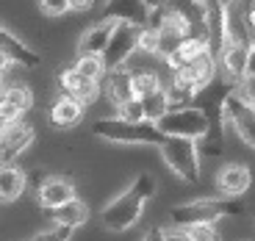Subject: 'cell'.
<instances>
[{
    "instance_id": "obj_32",
    "label": "cell",
    "mask_w": 255,
    "mask_h": 241,
    "mask_svg": "<svg viewBox=\"0 0 255 241\" xmlns=\"http://www.w3.org/2000/svg\"><path fill=\"white\" fill-rule=\"evenodd\" d=\"M67 3H70V11H86L95 0H67Z\"/></svg>"
},
{
    "instance_id": "obj_29",
    "label": "cell",
    "mask_w": 255,
    "mask_h": 241,
    "mask_svg": "<svg viewBox=\"0 0 255 241\" xmlns=\"http://www.w3.org/2000/svg\"><path fill=\"white\" fill-rule=\"evenodd\" d=\"M39 8L47 17H64V14L70 11V3L67 0H39Z\"/></svg>"
},
{
    "instance_id": "obj_14",
    "label": "cell",
    "mask_w": 255,
    "mask_h": 241,
    "mask_svg": "<svg viewBox=\"0 0 255 241\" xmlns=\"http://www.w3.org/2000/svg\"><path fill=\"white\" fill-rule=\"evenodd\" d=\"M106 95L111 97L114 106H122L125 100H130L133 95V72L128 67H114L106 70Z\"/></svg>"
},
{
    "instance_id": "obj_1",
    "label": "cell",
    "mask_w": 255,
    "mask_h": 241,
    "mask_svg": "<svg viewBox=\"0 0 255 241\" xmlns=\"http://www.w3.org/2000/svg\"><path fill=\"white\" fill-rule=\"evenodd\" d=\"M239 214H244V205L239 203V197H208V200L175 205L169 211V219H172L175 228H186V225L217 222L222 216H239Z\"/></svg>"
},
{
    "instance_id": "obj_36",
    "label": "cell",
    "mask_w": 255,
    "mask_h": 241,
    "mask_svg": "<svg viewBox=\"0 0 255 241\" xmlns=\"http://www.w3.org/2000/svg\"><path fill=\"white\" fill-rule=\"evenodd\" d=\"M0 78H3V72H0Z\"/></svg>"
},
{
    "instance_id": "obj_13",
    "label": "cell",
    "mask_w": 255,
    "mask_h": 241,
    "mask_svg": "<svg viewBox=\"0 0 255 241\" xmlns=\"http://www.w3.org/2000/svg\"><path fill=\"white\" fill-rule=\"evenodd\" d=\"M58 83H61L64 95L75 97L81 106H89L92 100L97 97V81H92V78L81 75V72L75 70V67H70V70H64L61 75H58Z\"/></svg>"
},
{
    "instance_id": "obj_28",
    "label": "cell",
    "mask_w": 255,
    "mask_h": 241,
    "mask_svg": "<svg viewBox=\"0 0 255 241\" xmlns=\"http://www.w3.org/2000/svg\"><path fill=\"white\" fill-rule=\"evenodd\" d=\"M70 236H72V228L56 225V228H50V230H42V233H36L31 241H70Z\"/></svg>"
},
{
    "instance_id": "obj_4",
    "label": "cell",
    "mask_w": 255,
    "mask_h": 241,
    "mask_svg": "<svg viewBox=\"0 0 255 241\" xmlns=\"http://www.w3.org/2000/svg\"><path fill=\"white\" fill-rule=\"evenodd\" d=\"M158 130L164 136H183V139H194L205 133L208 127V111L200 106H180V108H169L158 122Z\"/></svg>"
},
{
    "instance_id": "obj_18",
    "label": "cell",
    "mask_w": 255,
    "mask_h": 241,
    "mask_svg": "<svg viewBox=\"0 0 255 241\" xmlns=\"http://www.w3.org/2000/svg\"><path fill=\"white\" fill-rule=\"evenodd\" d=\"M83 120V106L70 95H61L50 108V122L56 127H70V125H78Z\"/></svg>"
},
{
    "instance_id": "obj_2",
    "label": "cell",
    "mask_w": 255,
    "mask_h": 241,
    "mask_svg": "<svg viewBox=\"0 0 255 241\" xmlns=\"http://www.w3.org/2000/svg\"><path fill=\"white\" fill-rule=\"evenodd\" d=\"M92 133L97 139H106V141H114V144H158L164 139V133L158 130L155 122H130V120H122V117H111V120H97Z\"/></svg>"
},
{
    "instance_id": "obj_23",
    "label": "cell",
    "mask_w": 255,
    "mask_h": 241,
    "mask_svg": "<svg viewBox=\"0 0 255 241\" xmlns=\"http://www.w3.org/2000/svg\"><path fill=\"white\" fill-rule=\"evenodd\" d=\"M161 86H164V81H161V75L155 70L133 72V95L136 97H144V95H150V92L161 89Z\"/></svg>"
},
{
    "instance_id": "obj_30",
    "label": "cell",
    "mask_w": 255,
    "mask_h": 241,
    "mask_svg": "<svg viewBox=\"0 0 255 241\" xmlns=\"http://www.w3.org/2000/svg\"><path fill=\"white\" fill-rule=\"evenodd\" d=\"M236 89H239V95H242L250 106H255V72H247V75L236 83Z\"/></svg>"
},
{
    "instance_id": "obj_8",
    "label": "cell",
    "mask_w": 255,
    "mask_h": 241,
    "mask_svg": "<svg viewBox=\"0 0 255 241\" xmlns=\"http://www.w3.org/2000/svg\"><path fill=\"white\" fill-rule=\"evenodd\" d=\"M222 114H225V120H230L236 125V133L242 136L244 144L255 147V106H250L239 95V89H230L222 97Z\"/></svg>"
},
{
    "instance_id": "obj_17",
    "label": "cell",
    "mask_w": 255,
    "mask_h": 241,
    "mask_svg": "<svg viewBox=\"0 0 255 241\" xmlns=\"http://www.w3.org/2000/svg\"><path fill=\"white\" fill-rule=\"evenodd\" d=\"M75 197V189H72L70 180L64 178H47L45 183L39 186V203L45 205V208H58L61 203H67V200H72Z\"/></svg>"
},
{
    "instance_id": "obj_10",
    "label": "cell",
    "mask_w": 255,
    "mask_h": 241,
    "mask_svg": "<svg viewBox=\"0 0 255 241\" xmlns=\"http://www.w3.org/2000/svg\"><path fill=\"white\" fill-rule=\"evenodd\" d=\"M147 8L144 0H109L106 8H103V19H111V22H130V25H147Z\"/></svg>"
},
{
    "instance_id": "obj_31",
    "label": "cell",
    "mask_w": 255,
    "mask_h": 241,
    "mask_svg": "<svg viewBox=\"0 0 255 241\" xmlns=\"http://www.w3.org/2000/svg\"><path fill=\"white\" fill-rule=\"evenodd\" d=\"M164 241H189V233H186V228L164 230Z\"/></svg>"
},
{
    "instance_id": "obj_24",
    "label": "cell",
    "mask_w": 255,
    "mask_h": 241,
    "mask_svg": "<svg viewBox=\"0 0 255 241\" xmlns=\"http://www.w3.org/2000/svg\"><path fill=\"white\" fill-rule=\"evenodd\" d=\"M75 70L81 72V75L92 78V81H100L103 72H106V67H103V58L100 56H81L75 64Z\"/></svg>"
},
{
    "instance_id": "obj_27",
    "label": "cell",
    "mask_w": 255,
    "mask_h": 241,
    "mask_svg": "<svg viewBox=\"0 0 255 241\" xmlns=\"http://www.w3.org/2000/svg\"><path fill=\"white\" fill-rule=\"evenodd\" d=\"M130 189H133L141 200H150V197L155 194V178L144 172V175H139V178L133 180V186H130Z\"/></svg>"
},
{
    "instance_id": "obj_12",
    "label": "cell",
    "mask_w": 255,
    "mask_h": 241,
    "mask_svg": "<svg viewBox=\"0 0 255 241\" xmlns=\"http://www.w3.org/2000/svg\"><path fill=\"white\" fill-rule=\"evenodd\" d=\"M217 67L228 83L236 86L247 75V47L244 45H225L222 53L217 56Z\"/></svg>"
},
{
    "instance_id": "obj_20",
    "label": "cell",
    "mask_w": 255,
    "mask_h": 241,
    "mask_svg": "<svg viewBox=\"0 0 255 241\" xmlns=\"http://www.w3.org/2000/svg\"><path fill=\"white\" fill-rule=\"evenodd\" d=\"M53 214H56V225H64V228H81V225H86V219H89V205L83 203V200H78V197H72V200H67V203H61L58 208H53Z\"/></svg>"
},
{
    "instance_id": "obj_3",
    "label": "cell",
    "mask_w": 255,
    "mask_h": 241,
    "mask_svg": "<svg viewBox=\"0 0 255 241\" xmlns=\"http://www.w3.org/2000/svg\"><path fill=\"white\" fill-rule=\"evenodd\" d=\"M161 155H164L166 166L186 183H197L200 180V150L194 139H183V136H164L158 141Z\"/></svg>"
},
{
    "instance_id": "obj_7",
    "label": "cell",
    "mask_w": 255,
    "mask_h": 241,
    "mask_svg": "<svg viewBox=\"0 0 255 241\" xmlns=\"http://www.w3.org/2000/svg\"><path fill=\"white\" fill-rule=\"evenodd\" d=\"M214 72H217V61H214V56H211L208 50H203L197 58H191L189 64L175 67L169 78H172L175 83H180V86H186L191 95L197 97L200 92L214 81Z\"/></svg>"
},
{
    "instance_id": "obj_9",
    "label": "cell",
    "mask_w": 255,
    "mask_h": 241,
    "mask_svg": "<svg viewBox=\"0 0 255 241\" xmlns=\"http://www.w3.org/2000/svg\"><path fill=\"white\" fill-rule=\"evenodd\" d=\"M31 141H33V127L28 125V122H22V120L8 122V125L0 130V164L14 161Z\"/></svg>"
},
{
    "instance_id": "obj_16",
    "label": "cell",
    "mask_w": 255,
    "mask_h": 241,
    "mask_svg": "<svg viewBox=\"0 0 255 241\" xmlns=\"http://www.w3.org/2000/svg\"><path fill=\"white\" fill-rule=\"evenodd\" d=\"M0 53H6L11 58V64H22V67H36L39 64V53H33L28 45H22L11 31L0 25Z\"/></svg>"
},
{
    "instance_id": "obj_15",
    "label": "cell",
    "mask_w": 255,
    "mask_h": 241,
    "mask_svg": "<svg viewBox=\"0 0 255 241\" xmlns=\"http://www.w3.org/2000/svg\"><path fill=\"white\" fill-rule=\"evenodd\" d=\"M25 183L28 178L19 166H14L11 161L0 164V203H14L25 191Z\"/></svg>"
},
{
    "instance_id": "obj_6",
    "label": "cell",
    "mask_w": 255,
    "mask_h": 241,
    "mask_svg": "<svg viewBox=\"0 0 255 241\" xmlns=\"http://www.w3.org/2000/svg\"><path fill=\"white\" fill-rule=\"evenodd\" d=\"M139 36H141V28L139 25H130V22H117L114 31H111V36H109V45H106V50L100 53L103 67H106V70L122 67V64L128 61V56L136 50Z\"/></svg>"
},
{
    "instance_id": "obj_35",
    "label": "cell",
    "mask_w": 255,
    "mask_h": 241,
    "mask_svg": "<svg viewBox=\"0 0 255 241\" xmlns=\"http://www.w3.org/2000/svg\"><path fill=\"white\" fill-rule=\"evenodd\" d=\"M147 8H155V6H164V0H144Z\"/></svg>"
},
{
    "instance_id": "obj_22",
    "label": "cell",
    "mask_w": 255,
    "mask_h": 241,
    "mask_svg": "<svg viewBox=\"0 0 255 241\" xmlns=\"http://www.w3.org/2000/svg\"><path fill=\"white\" fill-rule=\"evenodd\" d=\"M3 106H8L11 111H17V114L22 117L28 108L33 106L31 89H28V86H8V89H3Z\"/></svg>"
},
{
    "instance_id": "obj_5",
    "label": "cell",
    "mask_w": 255,
    "mask_h": 241,
    "mask_svg": "<svg viewBox=\"0 0 255 241\" xmlns=\"http://www.w3.org/2000/svg\"><path fill=\"white\" fill-rule=\"evenodd\" d=\"M141 208H144V200H141L133 189H128L125 194L114 197V200L103 208L100 222H103V228L111 230V233H122V230L133 228V225L139 222Z\"/></svg>"
},
{
    "instance_id": "obj_21",
    "label": "cell",
    "mask_w": 255,
    "mask_h": 241,
    "mask_svg": "<svg viewBox=\"0 0 255 241\" xmlns=\"http://www.w3.org/2000/svg\"><path fill=\"white\" fill-rule=\"evenodd\" d=\"M139 103H141V111H144L147 122H158L161 117L169 111V100H166L164 86L155 89V92H150V95H144V97H139Z\"/></svg>"
},
{
    "instance_id": "obj_26",
    "label": "cell",
    "mask_w": 255,
    "mask_h": 241,
    "mask_svg": "<svg viewBox=\"0 0 255 241\" xmlns=\"http://www.w3.org/2000/svg\"><path fill=\"white\" fill-rule=\"evenodd\" d=\"M117 108H120V117H122V120H130V122L144 120V111H141L139 97H130V100H125L122 106H117Z\"/></svg>"
},
{
    "instance_id": "obj_19",
    "label": "cell",
    "mask_w": 255,
    "mask_h": 241,
    "mask_svg": "<svg viewBox=\"0 0 255 241\" xmlns=\"http://www.w3.org/2000/svg\"><path fill=\"white\" fill-rule=\"evenodd\" d=\"M117 22H111V19H103L100 25L89 28V31L81 36V45H78V50H81V56H100L103 50H106V45H109V36L111 31H114Z\"/></svg>"
},
{
    "instance_id": "obj_11",
    "label": "cell",
    "mask_w": 255,
    "mask_h": 241,
    "mask_svg": "<svg viewBox=\"0 0 255 241\" xmlns=\"http://www.w3.org/2000/svg\"><path fill=\"white\" fill-rule=\"evenodd\" d=\"M253 183V175L244 164H225L222 169L217 172V189L222 197H242L244 191Z\"/></svg>"
},
{
    "instance_id": "obj_34",
    "label": "cell",
    "mask_w": 255,
    "mask_h": 241,
    "mask_svg": "<svg viewBox=\"0 0 255 241\" xmlns=\"http://www.w3.org/2000/svg\"><path fill=\"white\" fill-rule=\"evenodd\" d=\"M247 72H255V42L247 47Z\"/></svg>"
},
{
    "instance_id": "obj_25",
    "label": "cell",
    "mask_w": 255,
    "mask_h": 241,
    "mask_svg": "<svg viewBox=\"0 0 255 241\" xmlns=\"http://www.w3.org/2000/svg\"><path fill=\"white\" fill-rule=\"evenodd\" d=\"M189 241H222V236L217 233L214 222H197V225H186Z\"/></svg>"
},
{
    "instance_id": "obj_33",
    "label": "cell",
    "mask_w": 255,
    "mask_h": 241,
    "mask_svg": "<svg viewBox=\"0 0 255 241\" xmlns=\"http://www.w3.org/2000/svg\"><path fill=\"white\" fill-rule=\"evenodd\" d=\"M141 241H164V228H153Z\"/></svg>"
}]
</instances>
